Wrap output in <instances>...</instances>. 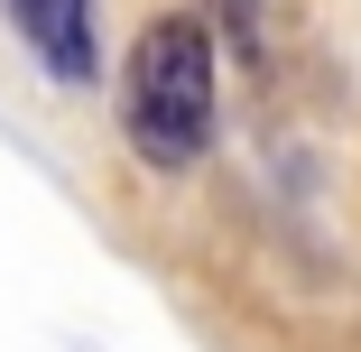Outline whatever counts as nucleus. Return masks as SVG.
Listing matches in <instances>:
<instances>
[{
  "mask_svg": "<svg viewBox=\"0 0 361 352\" xmlns=\"http://www.w3.org/2000/svg\"><path fill=\"white\" fill-rule=\"evenodd\" d=\"M121 139L149 167H195L213 149V28L149 19L121 65Z\"/></svg>",
  "mask_w": 361,
  "mask_h": 352,
  "instance_id": "obj_1",
  "label": "nucleus"
},
{
  "mask_svg": "<svg viewBox=\"0 0 361 352\" xmlns=\"http://www.w3.org/2000/svg\"><path fill=\"white\" fill-rule=\"evenodd\" d=\"M10 28L19 47L37 56V75L65 84V93H84L102 75V37H93V0H10Z\"/></svg>",
  "mask_w": 361,
  "mask_h": 352,
  "instance_id": "obj_2",
  "label": "nucleus"
}]
</instances>
